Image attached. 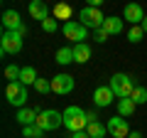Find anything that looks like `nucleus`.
<instances>
[{"mask_svg": "<svg viewBox=\"0 0 147 138\" xmlns=\"http://www.w3.org/2000/svg\"><path fill=\"white\" fill-rule=\"evenodd\" d=\"M103 30L108 32V35H120V32H123V20L115 17V15L105 17V20H103Z\"/></svg>", "mask_w": 147, "mask_h": 138, "instance_id": "nucleus-16", "label": "nucleus"}, {"mask_svg": "<svg viewBox=\"0 0 147 138\" xmlns=\"http://www.w3.org/2000/svg\"><path fill=\"white\" fill-rule=\"evenodd\" d=\"M86 116H88V123H93V121H98V116H96V111H86Z\"/></svg>", "mask_w": 147, "mask_h": 138, "instance_id": "nucleus-31", "label": "nucleus"}, {"mask_svg": "<svg viewBox=\"0 0 147 138\" xmlns=\"http://www.w3.org/2000/svg\"><path fill=\"white\" fill-rule=\"evenodd\" d=\"M64 126L69 128V131H86V126H88V116H86V111L81 106H69L64 109Z\"/></svg>", "mask_w": 147, "mask_h": 138, "instance_id": "nucleus-1", "label": "nucleus"}, {"mask_svg": "<svg viewBox=\"0 0 147 138\" xmlns=\"http://www.w3.org/2000/svg\"><path fill=\"white\" fill-rule=\"evenodd\" d=\"M103 20H105L103 12H100L98 8H91V5L84 8V10L79 12V22L86 25L88 30H98V27H103Z\"/></svg>", "mask_w": 147, "mask_h": 138, "instance_id": "nucleus-6", "label": "nucleus"}, {"mask_svg": "<svg viewBox=\"0 0 147 138\" xmlns=\"http://www.w3.org/2000/svg\"><path fill=\"white\" fill-rule=\"evenodd\" d=\"M37 126L42 128L44 133L47 131H57L59 126H64V113L54 111V109H44V111L37 116Z\"/></svg>", "mask_w": 147, "mask_h": 138, "instance_id": "nucleus-4", "label": "nucleus"}, {"mask_svg": "<svg viewBox=\"0 0 147 138\" xmlns=\"http://www.w3.org/2000/svg\"><path fill=\"white\" fill-rule=\"evenodd\" d=\"M86 3H88L91 8H100V5H103V3H105V0H86Z\"/></svg>", "mask_w": 147, "mask_h": 138, "instance_id": "nucleus-30", "label": "nucleus"}, {"mask_svg": "<svg viewBox=\"0 0 147 138\" xmlns=\"http://www.w3.org/2000/svg\"><path fill=\"white\" fill-rule=\"evenodd\" d=\"M130 99L135 101L137 106L147 104V89H145V86H135V91H132V96H130Z\"/></svg>", "mask_w": 147, "mask_h": 138, "instance_id": "nucleus-24", "label": "nucleus"}, {"mask_svg": "<svg viewBox=\"0 0 147 138\" xmlns=\"http://www.w3.org/2000/svg\"><path fill=\"white\" fill-rule=\"evenodd\" d=\"M135 109H137V104L130 99V96L118 101V116H132V113H135Z\"/></svg>", "mask_w": 147, "mask_h": 138, "instance_id": "nucleus-18", "label": "nucleus"}, {"mask_svg": "<svg viewBox=\"0 0 147 138\" xmlns=\"http://www.w3.org/2000/svg\"><path fill=\"white\" fill-rule=\"evenodd\" d=\"M42 30H44V32H49V35H52V32H57V30H59L57 17H47V20L42 22Z\"/></svg>", "mask_w": 147, "mask_h": 138, "instance_id": "nucleus-26", "label": "nucleus"}, {"mask_svg": "<svg viewBox=\"0 0 147 138\" xmlns=\"http://www.w3.org/2000/svg\"><path fill=\"white\" fill-rule=\"evenodd\" d=\"M142 37H145V30H142V25H130V30H127V40L135 44V42H140Z\"/></svg>", "mask_w": 147, "mask_h": 138, "instance_id": "nucleus-22", "label": "nucleus"}, {"mask_svg": "<svg viewBox=\"0 0 147 138\" xmlns=\"http://www.w3.org/2000/svg\"><path fill=\"white\" fill-rule=\"evenodd\" d=\"M113 89H110V86H98V89L93 91V104L96 106H110V104H113Z\"/></svg>", "mask_w": 147, "mask_h": 138, "instance_id": "nucleus-12", "label": "nucleus"}, {"mask_svg": "<svg viewBox=\"0 0 147 138\" xmlns=\"http://www.w3.org/2000/svg\"><path fill=\"white\" fill-rule=\"evenodd\" d=\"M64 37L66 40H74V44H79V42H84L86 40V35H88V27L86 25H81V22H76V20H69V22H64Z\"/></svg>", "mask_w": 147, "mask_h": 138, "instance_id": "nucleus-7", "label": "nucleus"}, {"mask_svg": "<svg viewBox=\"0 0 147 138\" xmlns=\"http://www.w3.org/2000/svg\"><path fill=\"white\" fill-rule=\"evenodd\" d=\"M57 62L59 64H71L74 62V47H61L57 52Z\"/></svg>", "mask_w": 147, "mask_h": 138, "instance_id": "nucleus-21", "label": "nucleus"}, {"mask_svg": "<svg viewBox=\"0 0 147 138\" xmlns=\"http://www.w3.org/2000/svg\"><path fill=\"white\" fill-rule=\"evenodd\" d=\"M37 72H34V67H22V72H20V84H25V86H34L37 84Z\"/></svg>", "mask_w": 147, "mask_h": 138, "instance_id": "nucleus-17", "label": "nucleus"}, {"mask_svg": "<svg viewBox=\"0 0 147 138\" xmlns=\"http://www.w3.org/2000/svg\"><path fill=\"white\" fill-rule=\"evenodd\" d=\"M5 99L7 104H12V106H25L27 101V86L20 84V81H7V89H5Z\"/></svg>", "mask_w": 147, "mask_h": 138, "instance_id": "nucleus-5", "label": "nucleus"}, {"mask_svg": "<svg viewBox=\"0 0 147 138\" xmlns=\"http://www.w3.org/2000/svg\"><path fill=\"white\" fill-rule=\"evenodd\" d=\"M110 89H113V94L118 96V99H127V96H132V91H135V79L127 74H123V72H118V74L110 77Z\"/></svg>", "mask_w": 147, "mask_h": 138, "instance_id": "nucleus-2", "label": "nucleus"}, {"mask_svg": "<svg viewBox=\"0 0 147 138\" xmlns=\"http://www.w3.org/2000/svg\"><path fill=\"white\" fill-rule=\"evenodd\" d=\"M108 37H110V35H108V32L103 30V27H98V30H93V40H96V42H105Z\"/></svg>", "mask_w": 147, "mask_h": 138, "instance_id": "nucleus-28", "label": "nucleus"}, {"mask_svg": "<svg viewBox=\"0 0 147 138\" xmlns=\"http://www.w3.org/2000/svg\"><path fill=\"white\" fill-rule=\"evenodd\" d=\"M127 138H142V133H140V131H132V133H130Z\"/></svg>", "mask_w": 147, "mask_h": 138, "instance_id": "nucleus-32", "label": "nucleus"}, {"mask_svg": "<svg viewBox=\"0 0 147 138\" xmlns=\"http://www.w3.org/2000/svg\"><path fill=\"white\" fill-rule=\"evenodd\" d=\"M39 113H42V111H39L37 106L34 109H25V106H22L20 111H17L15 121L20 123V126H32V123H37V116H39Z\"/></svg>", "mask_w": 147, "mask_h": 138, "instance_id": "nucleus-13", "label": "nucleus"}, {"mask_svg": "<svg viewBox=\"0 0 147 138\" xmlns=\"http://www.w3.org/2000/svg\"><path fill=\"white\" fill-rule=\"evenodd\" d=\"M20 72H22L20 67H15V64H7V67H5V79H10V81H20Z\"/></svg>", "mask_w": 147, "mask_h": 138, "instance_id": "nucleus-25", "label": "nucleus"}, {"mask_svg": "<svg viewBox=\"0 0 147 138\" xmlns=\"http://www.w3.org/2000/svg\"><path fill=\"white\" fill-rule=\"evenodd\" d=\"M108 133H110L113 138H127V136H130V126H127L125 116L110 118V121H108Z\"/></svg>", "mask_w": 147, "mask_h": 138, "instance_id": "nucleus-9", "label": "nucleus"}, {"mask_svg": "<svg viewBox=\"0 0 147 138\" xmlns=\"http://www.w3.org/2000/svg\"><path fill=\"white\" fill-rule=\"evenodd\" d=\"M20 25H22V20L17 15V10H5L3 12V27L5 30H20Z\"/></svg>", "mask_w": 147, "mask_h": 138, "instance_id": "nucleus-14", "label": "nucleus"}, {"mask_svg": "<svg viewBox=\"0 0 147 138\" xmlns=\"http://www.w3.org/2000/svg\"><path fill=\"white\" fill-rule=\"evenodd\" d=\"M0 52L3 54L22 52V35L17 30H3V35H0Z\"/></svg>", "mask_w": 147, "mask_h": 138, "instance_id": "nucleus-3", "label": "nucleus"}, {"mask_svg": "<svg viewBox=\"0 0 147 138\" xmlns=\"http://www.w3.org/2000/svg\"><path fill=\"white\" fill-rule=\"evenodd\" d=\"M54 17H57V20H71V8L66 5V3H57V5H54Z\"/></svg>", "mask_w": 147, "mask_h": 138, "instance_id": "nucleus-20", "label": "nucleus"}, {"mask_svg": "<svg viewBox=\"0 0 147 138\" xmlns=\"http://www.w3.org/2000/svg\"><path fill=\"white\" fill-rule=\"evenodd\" d=\"M52 91L59 96H66L74 91V77L71 74H57L52 79Z\"/></svg>", "mask_w": 147, "mask_h": 138, "instance_id": "nucleus-8", "label": "nucleus"}, {"mask_svg": "<svg viewBox=\"0 0 147 138\" xmlns=\"http://www.w3.org/2000/svg\"><path fill=\"white\" fill-rule=\"evenodd\" d=\"M123 20H127L130 25H142L145 12H142V8L137 5V3H130V5H125V10H123Z\"/></svg>", "mask_w": 147, "mask_h": 138, "instance_id": "nucleus-11", "label": "nucleus"}, {"mask_svg": "<svg viewBox=\"0 0 147 138\" xmlns=\"http://www.w3.org/2000/svg\"><path fill=\"white\" fill-rule=\"evenodd\" d=\"M91 59V47L86 42H79V44H74V62H79V64H86Z\"/></svg>", "mask_w": 147, "mask_h": 138, "instance_id": "nucleus-15", "label": "nucleus"}, {"mask_svg": "<svg viewBox=\"0 0 147 138\" xmlns=\"http://www.w3.org/2000/svg\"><path fill=\"white\" fill-rule=\"evenodd\" d=\"M105 131H108V126H103L100 121H93V123H88V126H86V133H88L91 138H103Z\"/></svg>", "mask_w": 147, "mask_h": 138, "instance_id": "nucleus-19", "label": "nucleus"}, {"mask_svg": "<svg viewBox=\"0 0 147 138\" xmlns=\"http://www.w3.org/2000/svg\"><path fill=\"white\" fill-rule=\"evenodd\" d=\"M142 30H145V35H147V15H145V20H142Z\"/></svg>", "mask_w": 147, "mask_h": 138, "instance_id": "nucleus-33", "label": "nucleus"}, {"mask_svg": "<svg viewBox=\"0 0 147 138\" xmlns=\"http://www.w3.org/2000/svg\"><path fill=\"white\" fill-rule=\"evenodd\" d=\"M34 89L39 91V94H47V91H52V81H47V79H37Z\"/></svg>", "mask_w": 147, "mask_h": 138, "instance_id": "nucleus-27", "label": "nucleus"}, {"mask_svg": "<svg viewBox=\"0 0 147 138\" xmlns=\"http://www.w3.org/2000/svg\"><path fill=\"white\" fill-rule=\"evenodd\" d=\"M71 138H91V136H88L86 131H74V133H71Z\"/></svg>", "mask_w": 147, "mask_h": 138, "instance_id": "nucleus-29", "label": "nucleus"}, {"mask_svg": "<svg viewBox=\"0 0 147 138\" xmlns=\"http://www.w3.org/2000/svg\"><path fill=\"white\" fill-rule=\"evenodd\" d=\"M27 10H30V17H32V20L44 22V20L49 17V8H47V3H44V0H30Z\"/></svg>", "mask_w": 147, "mask_h": 138, "instance_id": "nucleus-10", "label": "nucleus"}, {"mask_svg": "<svg viewBox=\"0 0 147 138\" xmlns=\"http://www.w3.org/2000/svg\"><path fill=\"white\" fill-rule=\"evenodd\" d=\"M22 136L25 138H42L44 131L37 126V123H32V126H22Z\"/></svg>", "mask_w": 147, "mask_h": 138, "instance_id": "nucleus-23", "label": "nucleus"}]
</instances>
